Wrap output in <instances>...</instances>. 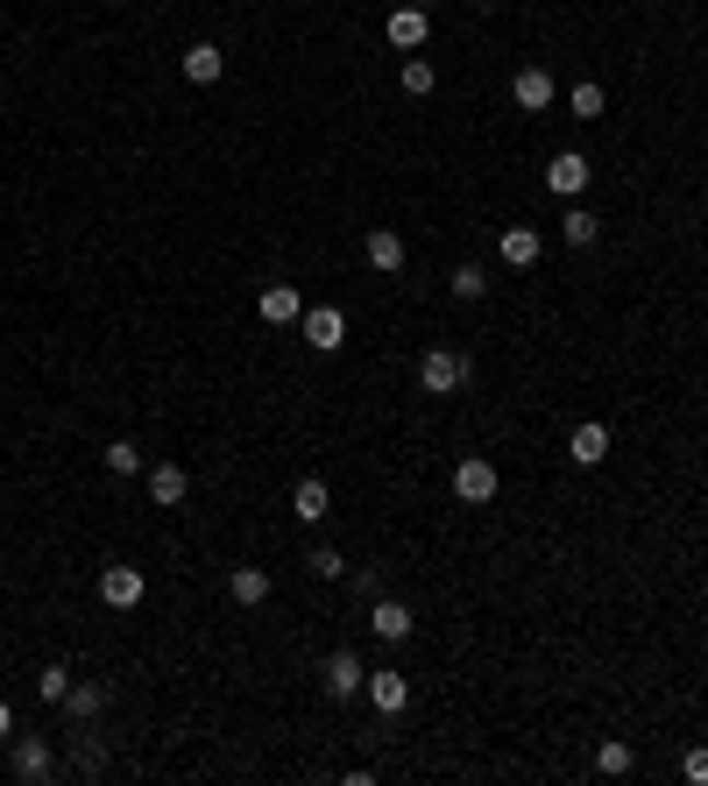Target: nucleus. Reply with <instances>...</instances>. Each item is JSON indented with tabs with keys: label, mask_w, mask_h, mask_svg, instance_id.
Returning <instances> with one entry per match:
<instances>
[{
	"label": "nucleus",
	"mask_w": 708,
	"mask_h": 786,
	"mask_svg": "<svg viewBox=\"0 0 708 786\" xmlns=\"http://www.w3.org/2000/svg\"><path fill=\"white\" fill-rule=\"evenodd\" d=\"M461 383H468V355H454V347H432V355L418 361V390H426V397H454Z\"/></svg>",
	"instance_id": "f257e3e1"
},
{
	"label": "nucleus",
	"mask_w": 708,
	"mask_h": 786,
	"mask_svg": "<svg viewBox=\"0 0 708 786\" xmlns=\"http://www.w3.org/2000/svg\"><path fill=\"white\" fill-rule=\"evenodd\" d=\"M298 334H305V347H312V355H334V347L348 340V312H340V305H305Z\"/></svg>",
	"instance_id": "f03ea898"
},
{
	"label": "nucleus",
	"mask_w": 708,
	"mask_h": 786,
	"mask_svg": "<svg viewBox=\"0 0 708 786\" xmlns=\"http://www.w3.org/2000/svg\"><path fill=\"white\" fill-rule=\"evenodd\" d=\"M142 596H149V581H142V567H100V602L107 610H142Z\"/></svg>",
	"instance_id": "7ed1b4c3"
},
{
	"label": "nucleus",
	"mask_w": 708,
	"mask_h": 786,
	"mask_svg": "<svg viewBox=\"0 0 708 786\" xmlns=\"http://www.w3.org/2000/svg\"><path fill=\"white\" fill-rule=\"evenodd\" d=\"M589 177H595V163L581 157V149H560V157L546 163V192H560V199H581V192H589Z\"/></svg>",
	"instance_id": "20e7f679"
},
{
	"label": "nucleus",
	"mask_w": 708,
	"mask_h": 786,
	"mask_svg": "<svg viewBox=\"0 0 708 786\" xmlns=\"http://www.w3.org/2000/svg\"><path fill=\"white\" fill-rule=\"evenodd\" d=\"M454 496L461 504H496V461L489 453H468V461L454 467Z\"/></svg>",
	"instance_id": "39448f33"
},
{
	"label": "nucleus",
	"mask_w": 708,
	"mask_h": 786,
	"mask_svg": "<svg viewBox=\"0 0 708 786\" xmlns=\"http://www.w3.org/2000/svg\"><path fill=\"white\" fill-rule=\"evenodd\" d=\"M496 255H503L510 269H538L546 263V234H538V227H503V234H496Z\"/></svg>",
	"instance_id": "423d86ee"
},
{
	"label": "nucleus",
	"mask_w": 708,
	"mask_h": 786,
	"mask_svg": "<svg viewBox=\"0 0 708 786\" xmlns=\"http://www.w3.org/2000/svg\"><path fill=\"white\" fill-rule=\"evenodd\" d=\"M320 680H326V702H355V694L369 687V667H361L355 652H334V659L320 667Z\"/></svg>",
	"instance_id": "0eeeda50"
},
{
	"label": "nucleus",
	"mask_w": 708,
	"mask_h": 786,
	"mask_svg": "<svg viewBox=\"0 0 708 786\" xmlns=\"http://www.w3.org/2000/svg\"><path fill=\"white\" fill-rule=\"evenodd\" d=\"M50 773H57L50 737H22V730H14V779H22V786H43Z\"/></svg>",
	"instance_id": "6e6552de"
},
{
	"label": "nucleus",
	"mask_w": 708,
	"mask_h": 786,
	"mask_svg": "<svg viewBox=\"0 0 708 786\" xmlns=\"http://www.w3.org/2000/svg\"><path fill=\"white\" fill-rule=\"evenodd\" d=\"M553 93H560V85H553V71H546V65H524L518 79H510V100H518L524 114H546V107H553Z\"/></svg>",
	"instance_id": "1a4fd4ad"
},
{
	"label": "nucleus",
	"mask_w": 708,
	"mask_h": 786,
	"mask_svg": "<svg viewBox=\"0 0 708 786\" xmlns=\"http://www.w3.org/2000/svg\"><path fill=\"white\" fill-rule=\"evenodd\" d=\"M383 36L397 43L404 57H418V50H426V36H432V14H426V8H397V14L383 22Z\"/></svg>",
	"instance_id": "9d476101"
},
{
	"label": "nucleus",
	"mask_w": 708,
	"mask_h": 786,
	"mask_svg": "<svg viewBox=\"0 0 708 786\" xmlns=\"http://www.w3.org/2000/svg\"><path fill=\"white\" fill-rule=\"evenodd\" d=\"M185 489H191L185 461H156V467H149V504H156V510H177V504H185Z\"/></svg>",
	"instance_id": "9b49d317"
},
{
	"label": "nucleus",
	"mask_w": 708,
	"mask_h": 786,
	"mask_svg": "<svg viewBox=\"0 0 708 786\" xmlns=\"http://www.w3.org/2000/svg\"><path fill=\"white\" fill-rule=\"evenodd\" d=\"M361 694H369V702H375V708H383V716H404V708H411V680H404L397 667H383V673H369V687H361Z\"/></svg>",
	"instance_id": "f8f14e48"
},
{
	"label": "nucleus",
	"mask_w": 708,
	"mask_h": 786,
	"mask_svg": "<svg viewBox=\"0 0 708 786\" xmlns=\"http://www.w3.org/2000/svg\"><path fill=\"white\" fill-rule=\"evenodd\" d=\"M369 631H375L383 645H404V638H411V602H390V596H375Z\"/></svg>",
	"instance_id": "ddd939ff"
},
{
	"label": "nucleus",
	"mask_w": 708,
	"mask_h": 786,
	"mask_svg": "<svg viewBox=\"0 0 708 786\" xmlns=\"http://www.w3.org/2000/svg\"><path fill=\"white\" fill-rule=\"evenodd\" d=\"M255 312H263L269 326H298V320H305V305H298V284H263Z\"/></svg>",
	"instance_id": "4468645a"
},
{
	"label": "nucleus",
	"mask_w": 708,
	"mask_h": 786,
	"mask_svg": "<svg viewBox=\"0 0 708 786\" xmlns=\"http://www.w3.org/2000/svg\"><path fill=\"white\" fill-rule=\"evenodd\" d=\"M361 255H369V269H383V277H397V269H404V234H397V227H369V241H361Z\"/></svg>",
	"instance_id": "2eb2a0df"
},
{
	"label": "nucleus",
	"mask_w": 708,
	"mask_h": 786,
	"mask_svg": "<svg viewBox=\"0 0 708 786\" xmlns=\"http://www.w3.org/2000/svg\"><path fill=\"white\" fill-rule=\"evenodd\" d=\"M567 453H574L581 467H602V461H610V426H595V418H581V426L567 432Z\"/></svg>",
	"instance_id": "dca6fc26"
},
{
	"label": "nucleus",
	"mask_w": 708,
	"mask_h": 786,
	"mask_svg": "<svg viewBox=\"0 0 708 786\" xmlns=\"http://www.w3.org/2000/svg\"><path fill=\"white\" fill-rule=\"evenodd\" d=\"M269 588H277V581H269V567H234V574H228V596L241 602V610H263Z\"/></svg>",
	"instance_id": "f3484780"
},
{
	"label": "nucleus",
	"mask_w": 708,
	"mask_h": 786,
	"mask_svg": "<svg viewBox=\"0 0 708 786\" xmlns=\"http://www.w3.org/2000/svg\"><path fill=\"white\" fill-rule=\"evenodd\" d=\"M291 510H298V524H320L326 510H334V489H326L320 475H305V482L291 489Z\"/></svg>",
	"instance_id": "a211bd4d"
},
{
	"label": "nucleus",
	"mask_w": 708,
	"mask_h": 786,
	"mask_svg": "<svg viewBox=\"0 0 708 786\" xmlns=\"http://www.w3.org/2000/svg\"><path fill=\"white\" fill-rule=\"evenodd\" d=\"M220 71H228L220 43H191V50H185V79L191 85H220Z\"/></svg>",
	"instance_id": "6ab92c4d"
},
{
	"label": "nucleus",
	"mask_w": 708,
	"mask_h": 786,
	"mask_svg": "<svg viewBox=\"0 0 708 786\" xmlns=\"http://www.w3.org/2000/svg\"><path fill=\"white\" fill-rule=\"evenodd\" d=\"M560 241H567V248H595V241H602V220L574 199V206H567V220H560Z\"/></svg>",
	"instance_id": "aec40b11"
},
{
	"label": "nucleus",
	"mask_w": 708,
	"mask_h": 786,
	"mask_svg": "<svg viewBox=\"0 0 708 786\" xmlns=\"http://www.w3.org/2000/svg\"><path fill=\"white\" fill-rule=\"evenodd\" d=\"M57 708H71V723H93L100 708H107V687H100V680H71V694Z\"/></svg>",
	"instance_id": "412c9836"
},
{
	"label": "nucleus",
	"mask_w": 708,
	"mask_h": 786,
	"mask_svg": "<svg viewBox=\"0 0 708 786\" xmlns=\"http://www.w3.org/2000/svg\"><path fill=\"white\" fill-rule=\"evenodd\" d=\"M397 85H404V100H432V85H440V71H432L426 57H404V65H397Z\"/></svg>",
	"instance_id": "4be33fe9"
},
{
	"label": "nucleus",
	"mask_w": 708,
	"mask_h": 786,
	"mask_svg": "<svg viewBox=\"0 0 708 786\" xmlns=\"http://www.w3.org/2000/svg\"><path fill=\"white\" fill-rule=\"evenodd\" d=\"M446 291H454V298H461V305H475V298H481V291H489V269H481V263H461V269H454V277H446Z\"/></svg>",
	"instance_id": "5701e85b"
},
{
	"label": "nucleus",
	"mask_w": 708,
	"mask_h": 786,
	"mask_svg": "<svg viewBox=\"0 0 708 786\" xmlns=\"http://www.w3.org/2000/svg\"><path fill=\"white\" fill-rule=\"evenodd\" d=\"M100 461H107V475H149V461H142V447H135V440H114Z\"/></svg>",
	"instance_id": "b1692460"
},
{
	"label": "nucleus",
	"mask_w": 708,
	"mask_h": 786,
	"mask_svg": "<svg viewBox=\"0 0 708 786\" xmlns=\"http://www.w3.org/2000/svg\"><path fill=\"white\" fill-rule=\"evenodd\" d=\"M567 107H574L581 120H602V107H610V93H602L595 79H574V93H567Z\"/></svg>",
	"instance_id": "393cba45"
},
{
	"label": "nucleus",
	"mask_w": 708,
	"mask_h": 786,
	"mask_svg": "<svg viewBox=\"0 0 708 786\" xmlns=\"http://www.w3.org/2000/svg\"><path fill=\"white\" fill-rule=\"evenodd\" d=\"M630 765H638V759H630V744H624V737H610V744L595 751V773H602V779H624Z\"/></svg>",
	"instance_id": "a878e982"
},
{
	"label": "nucleus",
	"mask_w": 708,
	"mask_h": 786,
	"mask_svg": "<svg viewBox=\"0 0 708 786\" xmlns=\"http://www.w3.org/2000/svg\"><path fill=\"white\" fill-rule=\"evenodd\" d=\"M305 567L320 574V581H340V574H348V560H340L334 546H312V553H305Z\"/></svg>",
	"instance_id": "bb28decb"
},
{
	"label": "nucleus",
	"mask_w": 708,
	"mask_h": 786,
	"mask_svg": "<svg viewBox=\"0 0 708 786\" xmlns=\"http://www.w3.org/2000/svg\"><path fill=\"white\" fill-rule=\"evenodd\" d=\"M36 694H43V702H65V694H71V673H65V667H43V673H36Z\"/></svg>",
	"instance_id": "cd10ccee"
},
{
	"label": "nucleus",
	"mask_w": 708,
	"mask_h": 786,
	"mask_svg": "<svg viewBox=\"0 0 708 786\" xmlns=\"http://www.w3.org/2000/svg\"><path fill=\"white\" fill-rule=\"evenodd\" d=\"M681 779H687V786H708V751H701V744L681 759Z\"/></svg>",
	"instance_id": "c85d7f7f"
},
{
	"label": "nucleus",
	"mask_w": 708,
	"mask_h": 786,
	"mask_svg": "<svg viewBox=\"0 0 708 786\" xmlns=\"http://www.w3.org/2000/svg\"><path fill=\"white\" fill-rule=\"evenodd\" d=\"M355 574V596H369L375 602V588H383V574H375V567H348Z\"/></svg>",
	"instance_id": "c756f323"
},
{
	"label": "nucleus",
	"mask_w": 708,
	"mask_h": 786,
	"mask_svg": "<svg viewBox=\"0 0 708 786\" xmlns=\"http://www.w3.org/2000/svg\"><path fill=\"white\" fill-rule=\"evenodd\" d=\"M0 744H14V708L0 702Z\"/></svg>",
	"instance_id": "7c9ffc66"
}]
</instances>
